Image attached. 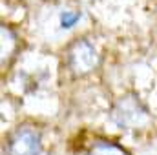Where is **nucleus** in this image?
I'll return each mask as SVG.
<instances>
[{
    "label": "nucleus",
    "instance_id": "nucleus-1",
    "mask_svg": "<svg viewBox=\"0 0 157 155\" xmlns=\"http://www.w3.org/2000/svg\"><path fill=\"white\" fill-rule=\"evenodd\" d=\"M112 120L117 124L119 128L124 130H137L148 124L150 115L146 112V108L143 106V102L135 97H122L115 104Z\"/></svg>",
    "mask_w": 157,
    "mask_h": 155
},
{
    "label": "nucleus",
    "instance_id": "nucleus-3",
    "mask_svg": "<svg viewBox=\"0 0 157 155\" xmlns=\"http://www.w3.org/2000/svg\"><path fill=\"white\" fill-rule=\"evenodd\" d=\"M42 152V139L40 133L31 126H20L15 130L7 142L9 155H39Z\"/></svg>",
    "mask_w": 157,
    "mask_h": 155
},
{
    "label": "nucleus",
    "instance_id": "nucleus-5",
    "mask_svg": "<svg viewBox=\"0 0 157 155\" xmlns=\"http://www.w3.org/2000/svg\"><path fill=\"white\" fill-rule=\"evenodd\" d=\"M78 18H80V15H70V13H64V15H62V26H64V28H71V26H73V24H75V22H77Z\"/></svg>",
    "mask_w": 157,
    "mask_h": 155
},
{
    "label": "nucleus",
    "instance_id": "nucleus-2",
    "mask_svg": "<svg viewBox=\"0 0 157 155\" xmlns=\"http://www.w3.org/2000/svg\"><path fill=\"white\" fill-rule=\"evenodd\" d=\"M66 62L73 75H88L99 66V53L93 44L84 39H78L70 46Z\"/></svg>",
    "mask_w": 157,
    "mask_h": 155
},
{
    "label": "nucleus",
    "instance_id": "nucleus-4",
    "mask_svg": "<svg viewBox=\"0 0 157 155\" xmlns=\"http://www.w3.org/2000/svg\"><path fill=\"white\" fill-rule=\"evenodd\" d=\"M90 155H126V153H124L121 148H117L115 144L104 142V144H97V146L91 150Z\"/></svg>",
    "mask_w": 157,
    "mask_h": 155
}]
</instances>
